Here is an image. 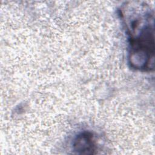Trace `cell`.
Listing matches in <instances>:
<instances>
[{
	"label": "cell",
	"instance_id": "obj_1",
	"mask_svg": "<svg viewBox=\"0 0 155 155\" xmlns=\"http://www.w3.org/2000/svg\"><path fill=\"white\" fill-rule=\"evenodd\" d=\"M94 146L93 137L88 133H84L79 135L74 143V150L78 153L82 154H89L90 151L94 150Z\"/></svg>",
	"mask_w": 155,
	"mask_h": 155
}]
</instances>
